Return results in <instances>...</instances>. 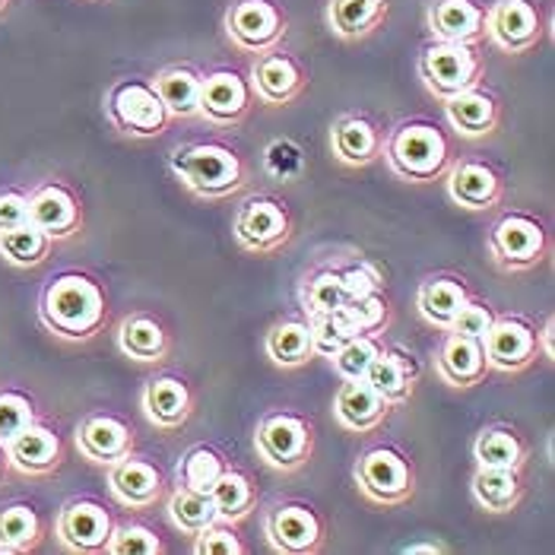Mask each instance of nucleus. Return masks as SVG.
<instances>
[{
    "instance_id": "nucleus-1",
    "label": "nucleus",
    "mask_w": 555,
    "mask_h": 555,
    "mask_svg": "<svg viewBox=\"0 0 555 555\" xmlns=\"http://www.w3.org/2000/svg\"><path fill=\"white\" fill-rule=\"evenodd\" d=\"M105 314V301L102 293L92 280L67 273L61 280H54L44 289L42 318L44 324L64 337H89Z\"/></svg>"
},
{
    "instance_id": "nucleus-2",
    "label": "nucleus",
    "mask_w": 555,
    "mask_h": 555,
    "mask_svg": "<svg viewBox=\"0 0 555 555\" xmlns=\"http://www.w3.org/2000/svg\"><path fill=\"white\" fill-rule=\"evenodd\" d=\"M171 169L191 191L207 194V197H222L242 184L238 156L225 146H214V143H201V146H188V150L175 153Z\"/></svg>"
},
{
    "instance_id": "nucleus-3",
    "label": "nucleus",
    "mask_w": 555,
    "mask_h": 555,
    "mask_svg": "<svg viewBox=\"0 0 555 555\" xmlns=\"http://www.w3.org/2000/svg\"><path fill=\"white\" fill-rule=\"evenodd\" d=\"M444 156H448L444 137L428 125H406V128L397 130L387 143L390 166L403 178H416V181L431 178L444 166Z\"/></svg>"
},
{
    "instance_id": "nucleus-4",
    "label": "nucleus",
    "mask_w": 555,
    "mask_h": 555,
    "mask_svg": "<svg viewBox=\"0 0 555 555\" xmlns=\"http://www.w3.org/2000/svg\"><path fill=\"white\" fill-rule=\"evenodd\" d=\"M225 33L242 51H270L283 36V13L270 0H238L225 13Z\"/></svg>"
},
{
    "instance_id": "nucleus-5",
    "label": "nucleus",
    "mask_w": 555,
    "mask_h": 555,
    "mask_svg": "<svg viewBox=\"0 0 555 555\" xmlns=\"http://www.w3.org/2000/svg\"><path fill=\"white\" fill-rule=\"evenodd\" d=\"M479 61L470 42H435L423 54V77L438 95H454L476 86Z\"/></svg>"
},
{
    "instance_id": "nucleus-6",
    "label": "nucleus",
    "mask_w": 555,
    "mask_h": 555,
    "mask_svg": "<svg viewBox=\"0 0 555 555\" xmlns=\"http://www.w3.org/2000/svg\"><path fill=\"white\" fill-rule=\"evenodd\" d=\"M482 29L492 42L505 51H524L540 36V13L530 0H499L486 20Z\"/></svg>"
},
{
    "instance_id": "nucleus-7",
    "label": "nucleus",
    "mask_w": 555,
    "mask_h": 555,
    "mask_svg": "<svg viewBox=\"0 0 555 555\" xmlns=\"http://www.w3.org/2000/svg\"><path fill=\"white\" fill-rule=\"evenodd\" d=\"M108 108H112V118L125 130H133V133H156L166 125V108H163L156 89L146 83H137V80L115 86V92L108 99Z\"/></svg>"
},
{
    "instance_id": "nucleus-8",
    "label": "nucleus",
    "mask_w": 555,
    "mask_h": 555,
    "mask_svg": "<svg viewBox=\"0 0 555 555\" xmlns=\"http://www.w3.org/2000/svg\"><path fill=\"white\" fill-rule=\"evenodd\" d=\"M356 479L362 486L365 495H372L375 502H400L410 492V467L397 451H369L359 467H356Z\"/></svg>"
},
{
    "instance_id": "nucleus-9",
    "label": "nucleus",
    "mask_w": 555,
    "mask_h": 555,
    "mask_svg": "<svg viewBox=\"0 0 555 555\" xmlns=\"http://www.w3.org/2000/svg\"><path fill=\"white\" fill-rule=\"evenodd\" d=\"M257 448L273 467H296L308 451V428L296 416H270L257 431Z\"/></svg>"
},
{
    "instance_id": "nucleus-10",
    "label": "nucleus",
    "mask_w": 555,
    "mask_h": 555,
    "mask_svg": "<svg viewBox=\"0 0 555 555\" xmlns=\"http://www.w3.org/2000/svg\"><path fill=\"white\" fill-rule=\"evenodd\" d=\"M533 349H537V337L520 321H492L489 331L482 334L486 365H495V369H505V372L524 365L533 356Z\"/></svg>"
},
{
    "instance_id": "nucleus-11",
    "label": "nucleus",
    "mask_w": 555,
    "mask_h": 555,
    "mask_svg": "<svg viewBox=\"0 0 555 555\" xmlns=\"http://www.w3.org/2000/svg\"><path fill=\"white\" fill-rule=\"evenodd\" d=\"M426 20L435 42H473L482 33L486 13L473 0H435Z\"/></svg>"
},
{
    "instance_id": "nucleus-12",
    "label": "nucleus",
    "mask_w": 555,
    "mask_h": 555,
    "mask_svg": "<svg viewBox=\"0 0 555 555\" xmlns=\"http://www.w3.org/2000/svg\"><path fill=\"white\" fill-rule=\"evenodd\" d=\"M492 251L502 263L527 267L543 251V232L527 216H505L492 232Z\"/></svg>"
},
{
    "instance_id": "nucleus-13",
    "label": "nucleus",
    "mask_w": 555,
    "mask_h": 555,
    "mask_svg": "<svg viewBox=\"0 0 555 555\" xmlns=\"http://www.w3.org/2000/svg\"><path fill=\"white\" fill-rule=\"evenodd\" d=\"M387 410H390V403L365 378L343 382L337 403H334L337 420L352 431H365V428L378 426L385 420Z\"/></svg>"
},
{
    "instance_id": "nucleus-14",
    "label": "nucleus",
    "mask_w": 555,
    "mask_h": 555,
    "mask_svg": "<svg viewBox=\"0 0 555 555\" xmlns=\"http://www.w3.org/2000/svg\"><path fill=\"white\" fill-rule=\"evenodd\" d=\"M64 543L70 550H102L112 537V520L108 514L102 512L99 505L92 502H70L64 514H61V524H57Z\"/></svg>"
},
{
    "instance_id": "nucleus-15",
    "label": "nucleus",
    "mask_w": 555,
    "mask_h": 555,
    "mask_svg": "<svg viewBox=\"0 0 555 555\" xmlns=\"http://www.w3.org/2000/svg\"><path fill=\"white\" fill-rule=\"evenodd\" d=\"M29 222L36 229H42L48 238L54 235H70L80 222L77 201L70 197V191H64L61 184H44L33 197H29Z\"/></svg>"
},
{
    "instance_id": "nucleus-16",
    "label": "nucleus",
    "mask_w": 555,
    "mask_h": 555,
    "mask_svg": "<svg viewBox=\"0 0 555 555\" xmlns=\"http://www.w3.org/2000/svg\"><path fill=\"white\" fill-rule=\"evenodd\" d=\"M286 214L273 204V201H251L242 207V214L235 219V235L245 248L267 251L273 248L280 238H286Z\"/></svg>"
},
{
    "instance_id": "nucleus-17",
    "label": "nucleus",
    "mask_w": 555,
    "mask_h": 555,
    "mask_svg": "<svg viewBox=\"0 0 555 555\" xmlns=\"http://www.w3.org/2000/svg\"><path fill=\"white\" fill-rule=\"evenodd\" d=\"M255 89L257 95L270 105H283L289 102L301 86L299 64L283 54V51H260L255 64Z\"/></svg>"
},
{
    "instance_id": "nucleus-18",
    "label": "nucleus",
    "mask_w": 555,
    "mask_h": 555,
    "mask_svg": "<svg viewBox=\"0 0 555 555\" xmlns=\"http://www.w3.org/2000/svg\"><path fill=\"white\" fill-rule=\"evenodd\" d=\"M248 105V83L235 70H216L201 77V115L214 121H232Z\"/></svg>"
},
{
    "instance_id": "nucleus-19",
    "label": "nucleus",
    "mask_w": 555,
    "mask_h": 555,
    "mask_svg": "<svg viewBox=\"0 0 555 555\" xmlns=\"http://www.w3.org/2000/svg\"><path fill=\"white\" fill-rule=\"evenodd\" d=\"M438 372L444 382L451 385H476L486 372V352H482V340L476 337H464V334H451L441 356H438Z\"/></svg>"
},
{
    "instance_id": "nucleus-20",
    "label": "nucleus",
    "mask_w": 555,
    "mask_h": 555,
    "mask_svg": "<svg viewBox=\"0 0 555 555\" xmlns=\"http://www.w3.org/2000/svg\"><path fill=\"white\" fill-rule=\"evenodd\" d=\"M80 451H83L89 461H99V464H115L121 457L130 454V431L125 423L112 420V416H92L86 420L80 435Z\"/></svg>"
},
{
    "instance_id": "nucleus-21",
    "label": "nucleus",
    "mask_w": 555,
    "mask_h": 555,
    "mask_svg": "<svg viewBox=\"0 0 555 555\" xmlns=\"http://www.w3.org/2000/svg\"><path fill=\"white\" fill-rule=\"evenodd\" d=\"M7 454L13 461V467L23 473H44L57 464V454H61V444H57V435L51 428L33 426L23 428L10 444H7Z\"/></svg>"
},
{
    "instance_id": "nucleus-22",
    "label": "nucleus",
    "mask_w": 555,
    "mask_h": 555,
    "mask_svg": "<svg viewBox=\"0 0 555 555\" xmlns=\"http://www.w3.org/2000/svg\"><path fill=\"white\" fill-rule=\"evenodd\" d=\"M156 95L166 108V115L191 118L201 115V77L191 67H169L156 77Z\"/></svg>"
},
{
    "instance_id": "nucleus-23",
    "label": "nucleus",
    "mask_w": 555,
    "mask_h": 555,
    "mask_svg": "<svg viewBox=\"0 0 555 555\" xmlns=\"http://www.w3.org/2000/svg\"><path fill=\"white\" fill-rule=\"evenodd\" d=\"M270 537L286 553H305L318 543V517L301 505L276 508L270 514Z\"/></svg>"
},
{
    "instance_id": "nucleus-24",
    "label": "nucleus",
    "mask_w": 555,
    "mask_h": 555,
    "mask_svg": "<svg viewBox=\"0 0 555 555\" xmlns=\"http://www.w3.org/2000/svg\"><path fill=\"white\" fill-rule=\"evenodd\" d=\"M159 473L143 461L121 457L112 467V492L125 505H150L159 495Z\"/></svg>"
},
{
    "instance_id": "nucleus-25",
    "label": "nucleus",
    "mask_w": 555,
    "mask_h": 555,
    "mask_svg": "<svg viewBox=\"0 0 555 555\" xmlns=\"http://www.w3.org/2000/svg\"><path fill=\"white\" fill-rule=\"evenodd\" d=\"M387 0H334L327 7V23L340 39H359L385 20Z\"/></svg>"
},
{
    "instance_id": "nucleus-26",
    "label": "nucleus",
    "mask_w": 555,
    "mask_h": 555,
    "mask_svg": "<svg viewBox=\"0 0 555 555\" xmlns=\"http://www.w3.org/2000/svg\"><path fill=\"white\" fill-rule=\"evenodd\" d=\"M448 121L464 137H479L495 125V102L476 89L448 95Z\"/></svg>"
},
{
    "instance_id": "nucleus-27",
    "label": "nucleus",
    "mask_w": 555,
    "mask_h": 555,
    "mask_svg": "<svg viewBox=\"0 0 555 555\" xmlns=\"http://www.w3.org/2000/svg\"><path fill=\"white\" fill-rule=\"evenodd\" d=\"M448 188H451V197L457 204L470 207V210H482V207H489L499 197V178H495V171L479 166V163L457 166V169L451 171Z\"/></svg>"
},
{
    "instance_id": "nucleus-28",
    "label": "nucleus",
    "mask_w": 555,
    "mask_h": 555,
    "mask_svg": "<svg viewBox=\"0 0 555 555\" xmlns=\"http://www.w3.org/2000/svg\"><path fill=\"white\" fill-rule=\"evenodd\" d=\"M143 406H146V416L156 423V426H178L188 420V406H191V393L188 387L175 378H156L153 385L146 387L143 393Z\"/></svg>"
},
{
    "instance_id": "nucleus-29",
    "label": "nucleus",
    "mask_w": 555,
    "mask_h": 555,
    "mask_svg": "<svg viewBox=\"0 0 555 555\" xmlns=\"http://www.w3.org/2000/svg\"><path fill=\"white\" fill-rule=\"evenodd\" d=\"M369 385L375 387L387 403H400L410 393V382H413V369L406 365L403 356L393 352H378L369 365V372L362 375Z\"/></svg>"
},
{
    "instance_id": "nucleus-30",
    "label": "nucleus",
    "mask_w": 555,
    "mask_h": 555,
    "mask_svg": "<svg viewBox=\"0 0 555 555\" xmlns=\"http://www.w3.org/2000/svg\"><path fill=\"white\" fill-rule=\"evenodd\" d=\"M520 482L514 470L505 467H479L476 479H473V495L486 512H508L517 502Z\"/></svg>"
},
{
    "instance_id": "nucleus-31",
    "label": "nucleus",
    "mask_w": 555,
    "mask_h": 555,
    "mask_svg": "<svg viewBox=\"0 0 555 555\" xmlns=\"http://www.w3.org/2000/svg\"><path fill=\"white\" fill-rule=\"evenodd\" d=\"M464 301H467V293L454 280H431L420 289V311L426 321L438 324V327H448Z\"/></svg>"
},
{
    "instance_id": "nucleus-32",
    "label": "nucleus",
    "mask_w": 555,
    "mask_h": 555,
    "mask_svg": "<svg viewBox=\"0 0 555 555\" xmlns=\"http://www.w3.org/2000/svg\"><path fill=\"white\" fill-rule=\"evenodd\" d=\"M334 150L343 163H369L378 153V133L365 118H343L334 130Z\"/></svg>"
},
{
    "instance_id": "nucleus-33",
    "label": "nucleus",
    "mask_w": 555,
    "mask_h": 555,
    "mask_svg": "<svg viewBox=\"0 0 555 555\" xmlns=\"http://www.w3.org/2000/svg\"><path fill=\"white\" fill-rule=\"evenodd\" d=\"M267 352L276 365H301L314 352L308 324H299V321L276 324L267 337Z\"/></svg>"
},
{
    "instance_id": "nucleus-34",
    "label": "nucleus",
    "mask_w": 555,
    "mask_h": 555,
    "mask_svg": "<svg viewBox=\"0 0 555 555\" xmlns=\"http://www.w3.org/2000/svg\"><path fill=\"white\" fill-rule=\"evenodd\" d=\"M48 245H51V238L44 235L42 229H36L33 222H23L16 229L0 232V255L7 257L10 263H20V267L39 263L48 255Z\"/></svg>"
},
{
    "instance_id": "nucleus-35",
    "label": "nucleus",
    "mask_w": 555,
    "mask_h": 555,
    "mask_svg": "<svg viewBox=\"0 0 555 555\" xmlns=\"http://www.w3.org/2000/svg\"><path fill=\"white\" fill-rule=\"evenodd\" d=\"M308 331H311V346H314V352H321V356H334L343 343L352 340V337L359 334V331L352 327V321H349V314H346L343 305L340 308H334V311L311 314Z\"/></svg>"
},
{
    "instance_id": "nucleus-36",
    "label": "nucleus",
    "mask_w": 555,
    "mask_h": 555,
    "mask_svg": "<svg viewBox=\"0 0 555 555\" xmlns=\"http://www.w3.org/2000/svg\"><path fill=\"white\" fill-rule=\"evenodd\" d=\"M118 340H121V349L128 356H133V359H140V362H153L166 349L163 327L156 321H150V318H130V321H125Z\"/></svg>"
},
{
    "instance_id": "nucleus-37",
    "label": "nucleus",
    "mask_w": 555,
    "mask_h": 555,
    "mask_svg": "<svg viewBox=\"0 0 555 555\" xmlns=\"http://www.w3.org/2000/svg\"><path fill=\"white\" fill-rule=\"evenodd\" d=\"M171 517H175V524H178L181 530L197 533V530L216 524V520H219V512H216L210 492H194V489H184V486H181V489L171 495Z\"/></svg>"
},
{
    "instance_id": "nucleus-38",
    "label": "nucleus",
    "mask_w": 555,
    "mask_h": 555,
    "mask_svg": "<svg viewBox=\"0 0 555 555\" xmlns=\"http://www.w3.org/2000/svg\"><path fill=\"white\" fill-rule=\"evenodd\" d=\"M39 537V517L26 505L0 508V553H20Z\"/></svg>"
},
{
    "instance_id": "nucleus-39",
    "label": "nucleus",
    "mask_w": 555,
    "mask_h": 555,
    "mask_svg": "<svg viewBox=\"0 0 555 555\" xmlns=\"http://www.w3.org/2000/svg\"><path fill=\"white\" fill-rule=\"evenodd\" d=\"M479 467H505V470H517L520 464V444L512 431H502V428H489L476 438V448H473Z\"/></svg>"
},
{
    "instance_id": "nucleus-40",
    "label": "nucleus",
    "mask_w": 555,
    "mask_h": 555,
    "mask_svg": "<svg viewBox=\"0 0 555 555\" xmlns=\"http://www.w3.org/2000/svg\"><path fill=\"white\" fill-rule=\"evenodd\" d=\"M210 499H214L216 512H219V520L222 517H238L251 505V486H248V479L242 473L222 470L214 482V489H210Z\"/></svg>"
},
{
    "instance_id": "nucleus-41",
    "label": "nucleus",
    "mask_w": 555,
    "mask_h": 555,
    "mask_svg": "<svg viewBox=\"0 0 555 555\" xmlns=\"http://www.w3.org/2000/svg\"><path fill=\"white\" fill-rule=\"evenodd\" d=\"M222 470H225V467H222V461H219L216 451H210V448H194V451L181 461L178 476H181V486H184V489L210 492Z\"/></svg>"
},
{
    "instance_id": "nucleus-42",
    "label": "nucleus",
    "mask_w": 555,
    "mask_h": 555,
    "mask_svg": "<svg viewBox=\"0 0 555 555\" xmlns=\"http://www.w3.org/2000/svg\"><path fill=\"white\" fill-rule=\"evenodd\" d=\"M375 356H378L375 340L365 337V334H356L352 340L343 343L331 359H334V369H337V375H340L343 382H352V378H362L369 372Z\"/></svg>"
},
{
    "instance_id": "nucleus-43",
    "label": "nucleus",
    "mask_w": 555,
    "mask_h": 555,
    "mask_svg": "<svg viewBox=\"0 0 555 555\" xmlns=\"http://www.w3.org/2000/svg\"><path fill=\"white\" fill-rule=\"evenodd\" d=\"M33 426V403L20 393H0V448Z\"/></svg>"
},
{
    "instance_id": "nucleus-44",
    "label": "nucleus",
    "mask_w": 555,
    "mask_h": 555,
    "mask_svg": "<svg viewBox=\"0 0 555 555\" xmlns=\"http://www.w3.org/2000/svg\"><path fill=\"white\" fill-rule=\"evenodd\" d=\"M346 305V289H343L340 273L327 270V273H318L308 286V311L311 314H321V311H334Z\"/></svg>"
},
{
    "instance_id": "nucleus-45",
    "label": "nucleus",
    "mask_w": 555,
    "mask_h": 555,
    "mask_svg": "<svg viewBox=\"0 0 555 555\" xmlns=\"http://www.w3.org/2000/svg\"><path fill=\"white\" fill-rule=\"evenodd\" d=\"M105 550L115 555H156L159 540L146 527H121L108 537Z\"/></svg>"
},
{
    "instance_id": "nucleus-46",
    "label": "nucleus",
    "mask_w": 555,
    "mask_h": 555,
    "mask_svg": "<svg viewBox=\"0 0 555 555\" xmlns=\"http://www.w3.org/2000/svg\"><path fill=\"white\" fill-rule=\"evenodd\" d=\"M263 166L273 178H293L301 169V150L293 140H273L263 150Z\"/></svg>"
},
{
    "instance_id": "nucleus-47",
    "label": "nucleus",
    "mask_w": 555,
    "mask_h": 555,
    "mask_svg": "<svg viewBox=\"0 0 555 555\" xmlns=\"http://www.w3.org/2000/svg\"><path fill=\"white\" fill-rule=\"evenodd\" d=\"M343 308H346V314H349V321H352V327L359 334H369V331L382 327V321H385L387 314V305L385 299H378V293L375 296H365V299L346 301Z\"/></svg>"
},
{
    "instance_id": "nucleus-48",
    "label": "nucleus",
    "mask_w": 555,
    "mask_h": 555,
    "mask_svg": "<svg viewBox=\"0 0 555 555\" xmlns=\"http://www.w3.org/2000/svg\"><path fill=\"white\" fill-rule=\"evenodd\" d=\"M489 324H492V314H489L486 305H479V301H464L461 311L454 314V321L448 324V331H451V334H464V337L482 340V334L489 331Z\"/></svg>"
},
{
    "instance_id": "nucleus-49",
    "label": "nucleus",
    "mask_w": 555,
    "mask_h": 555,
    "mask_svg": "<svg viewBox=\"0 0 555 555\" xmlns=\"http://www.w3.org/2000/svg\"><path fill=\"white\" fill-rule=\"evenodd\" d=\"M197 553L201 555H238L242 543L235 540V533L229 527H219V520L197 530Z\"/></svg>"
},
{
    "instance_id": "nucleus-50",
    "label": "nucleus",
    "mask_w": 555,
    "mask_h": 555,
    "mask_svg": "<svg viewBox=\"0 0 555 555\" xmlns=\"http://www.w3.org/2000/svg\"><path fill=\"white\" fill-rule=\"evenodd\" d=\"M340 280H343V289H346V301L375 296V293H378V286H382V280H378L375 267H369V263L349 267L346 273H340Z\"/></svg>"
},
{
    "instance_id": "nucleus-51",
    "label": "nucleus",
    "mask_w": 555,
    "mask_h": 555,
    "mask_svg": "<svg viewBox=\"0 0 555 555\" xmlns=\"http://www.w3.org/2000/svg\"><path fill=\"white\" fill-rule=\"evenodd\" d=\"M29 222V197L23 194H0V232Z\"/></svg>"
},
{
    "instance_id": "nucleus-52",
    "label": "nucleus",
    "mask_w": 555,
    "mask_h": 555,
    "mask_svg": "<svg viewBox=\"0 0 555 555\" xmlns=\"http://www.w3.org/2000/svg\"><path fill=\"white\" fill-rule=\"evenodd\" d=\"M543 352L546 359H553V318L546 321V331H543Z\"/></svg>"
},
{
    "instance_id": "nucleus-53",
    "label": "nucleus",
    "mask_w": 555,
    "mask_h": 555,
    "mask_svg": "<svg viewBox=\"0 0 555 555\" xmlns=\"http://www.w3.org/2000/svg\"><path fill=\"white\" fill-rule=\"evenodd\" d=\"M0 470H3V454H0Z\"/></svg>"
},
{
    "instance_id": "nucleus-54",
    "label": "nucleus",
    "mask_w": 555,
    "mask_h": 555,
    "mask_svg": "<svg viewBox=\"0 0 555 555\" xmlns=\"http://www.w3.org/2000/svg\"><path fill=\"white\" fill-rule=\"evenodd\" d=\"M3 3H7V0H0V7H3Z\"/></svg>"
}]
</instances>
